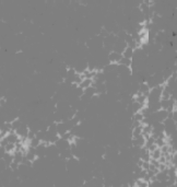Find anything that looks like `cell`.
I'll return each instance as SVG.
<instances>
[{
    "label": "cell",
    "instance_id": "cell-1",
    "mask_svg": "<svg viewBox=\"0 0 177 187\" xmlns=\"http://www.w3.org/2000/svg\"><path fill=\"white\" fill-rule=\"evenodd\" d=\"M121 58H123V55L116 52H109V54L107 55L108 64H118L121 60Z\"/></svg>",
    "mask_w": 177,
    "mask_h": 187
},
{
    "label": "cell",
    "instance_id": "cell-2",
    "mask_svg": "<svg viewBox=\"0 0 177 187\" xmlns=\"http://www.w3.org/2000/svg\"><path fill=\"white\" fill-rule=\"evenodd\" d=\"M150 91H151V88L147 82H143V83H140V84H139V90H138L139 93L143 94V95H145V96L149 98Z\"/></svg>",
    "mask_w": 177,
    "mask_h": 187
},
{
    "label": "cell",
    "instance_id": "cell-3",
    "mask_svg": "<svg viewBox=\"0 0 177 187\" xmlns=\"http://www.w3.org/2000/svg\"><path fill=\"white\" fill-rule=\"evenodd\" d=\"M134 55V49L132 47H129V46H127V48L123 52V57L128 58V59H132Z\"/></svg>",
    "mask_w": 177,
    "mask_h": 187
},
{
    "label": "cell",
    "instance_id": "cell-4",
    "mask_svg": "<svg viewBox=\"0 0 177 187\" xmlns=\"http://www.w3.org/2000/svg\"><path fill=\"white\" fill-rule=\"evenodd\" d=\"M150 154H151V160H155V161H160V159H161L162 155H163L160 148H157V150L150 152Z\"/></svg>",
    "mask_w": 177,
    "mask_h": 187
},
{
    "label": "cell",
    "instance_id": "cell-5",
    "mask_svg": "<svg viewBox=\"0 0 177 187\" xmlns=\"http://www.w3.org/2000/svg\"><path fill=\"white\" fill-rule=\"evenodd\" d=\"M92 85H93V80L92 79H84L79 87L81 88V89L85 90V89H88V88L92 87Z\"/></svg>",
    "mask_w": 177,
    "mask_h": 187
},
{
    "label": "cell",
    "instance_id": "cell-6",
    "mask_svg": "<svg viewBox=\"0 0 177 187\" xmlns=\"http://www.w3.org/2000/svg\"><path fill=\"white\" fill-rule=\"evenodd\" d=\"M132 62H134V60L132 59H128V58L123 57L120 62H118V65H121V66H126V67H128V68H131Z\"/></svg>",
    "mask_w": 177,
    "mask_h": 187
},
{
    "label": "cell",
    "instance_id": "cell-7",
    "mask_svg": "<svg viewBox=\"0 0 177 187\" xmlns=\"http://www.w3.org/2000/svg\"><path fill=\"white\" fill-rule=\"evenodd\" d=\"M144 121V116H143L142 113H137V114H134V117H132V121H139V123H142Z\"/></svg>",
    "mask_w": 177,
    "mask_h": 187
},
{
    "label": "cell",
    "instance_id": "cell-8",
    "mask_svg": "<svg viewBox=\"0 0 177 187\" xmlns=\"http://www.w3.org/2000/svg\"><path fill=\"white\" fill-rule=\"evenodd\" d=\"M6 104V100L3 98V100H1V105H5Z\"/></svg>",
    "mask_w": 177,
    "mask_h": 187
}]
</instances>
